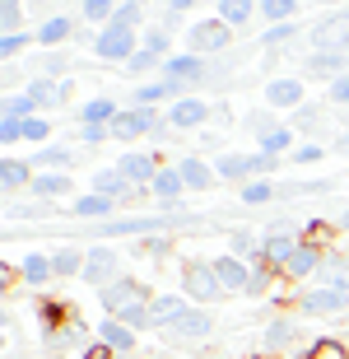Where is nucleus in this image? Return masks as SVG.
<instances>
[{
  "label": "nucleus",
  "instance_id": "obj_15",
  "mask_svg": "<svg viewBox=\"0 0 349 359\" xmlns=\"http://www.w3.org/2000/svg\"><path fill=\"white\" fill-rule=\"evenodd\" d=\"M131 304H145V290H140L135 280H117V285H108V290H103V308H108V313H117V318Z\"/></svg>",
  "mask_w": 349,
  "mask_h": 359
},
{
  "label": "nucleus",
  "instance_id": "obj_41",
  "mask_svg": "<svg viewBox=\"0 0 349 359\" xmlns=\"http://www.w3.org/2000/svg\"><path fill=\"white\" fill-rule=\"evenodd\" d=\"M140 19H145V10H140V5H126V10L112 14V24H117V28H131V33H135V24H140Z\"/></svg>",
  "mask_w": 349,
  "mask_h": 359
},
{
  "label": "nucleus",
  "instance_id": "obj_32",
  "mask_svg": "<svg viewBox=\"0 0 349 359\" xmlns=\"http://www.w3.org/2000/svg\"><path fill=\"white\" fill-rule=\"evenodd\" d=\"M326 154H331V149H326L322 140H298V149L289 154V163H298V168H312V163H326Z\"/></svg>",
  "mask_w": 349,
  "mask_h": 359
},
{
  "label": "nucleus",
  "instance_id": "obj_50",
  "mask_svg": "<svg viewBox=\"0 0 349 359\" xmlns=\"http://www.w3.org/2000/svg\"><path fill=\"white\" fill-rule=\"evenodd\" d=\"M336 224L349 229V201H340V205H336Z\"/></svg>",
  "mask_w": 349,
  "mask_h": 359
},
{
  "label": "nucleus",
  "instance_id": "obj_14",
  "mask_svg": "<svg viewBox=\"0 0 349 359\" xmlns=\"http://www.w3.org/2000/svg\"><path fill=\"white\" fill-rule=\"evenodd\" d=\"M210 332H215V318H210L205 308H187V313L168 327V336H182V341H201V336H210Z\"/></svg>",
  "mask_w": 349,
  "mask_h": 359
},
{
  "label": "nucleus",
  "instance_id": "obj_27",
  "mask_svg": "<svg viewBox=\"0 0 349 359\" xmlns=\"http://www.w3.org/2000/svg\"><path fill=\"white\" fill-rule=\"evenodd\" d=\"M70 33H75V24L56 14V19H47V24L38 28V42H42V47H61V42H70Z\"/></svg>",
  "mask_w": 349,
  "mask_h": 359
},
{
  "label": "nucleus",
  "instance_id": "obj_13",
  "mask_svg": "<svg viewBox=\"0 0 349 359\" xmlns=\"http://www.w3.org/2000/svg\"><path fill=\"white\" fill-rule=\"evenodd\" d=\"M308 75L312 80H322V84H331L336 75H349V56L345 52H308Z\"/></svg>",
  "mask_w": 349,
  "mask_h": 359
},
{
  "label": "nucleus",
  "instance_id": "obj_33",
  "mask_svg": "<svg viewBox=\"0 0 349 359\" xmlns=\"http://www.w3.org/2000/svg\"><path fill=\"white\" fill-rule=\"evenodd\" d=\"M33 196H66L70 191V177H61V173H42V177H33V187H28Z\"/></svg>",
  "mask_w": 349,
  "mask_h": 359
},
{
  "label": "nucleus",
  "instance_id": "obj_38",
  "mask_svg": "<svg viewBox=\"0 0 349 359\" xmlns=\"http://www.w3.org/2000/svg\"><path fill=\"white\" fill-rule=\"evenodd\" d=\"M94 191H98V196H108V201H117L121 191H126V177H121L117 168H108V173L94 177Z\"/></svg>",
  "mask_w": 349,
  "mask_h": 359
},
{
  "label": "nucleus",
  "instance_id": "obj_8",
  "mask_svg": "<svg viewBox=\"0 0 349 359\" xmlns=\"http://www.w3.org/2000/svg\"><path fill=\"white\" fill-rule=\"evenodd\" d=\"M135 42H140V38H135L131 28H117V24H108V28H103V38L94 42V52L103 56V61H131V56L140 52Z\"/></svg>",
  "mask_w": 349,
  "mask_h": 359
},
{
  "label": "nucleus",
  "instance_id": "obj_48",
  "mask_svg": "<svg viewBox=\"0 0 349 359\" xmlns=\"http://www.w3.org/2000/svg\"><path fill=\"white\" fill-rule=\"evenodd\" d=\"M24 140V121H0V145H14Z\"/></svg>",
  "mask_w": 349,
  "mask_h": 359
},
{
  "label": "nucleus",
  "instance_id": "obj_34",
  "mask_svg": "<svg viewBox=\"0 0 349 359\" xmlns=\"http://www.w3.org/2000/svg\"><path fill=\"white\" fill-rule=\"evenodd\" d=\"M303 359H349V346H345V336H326V341H317Z\"/></svg>",
  "mask_w": 349,
  "mask_h": 359
},
{
  "label": "nucleus",
  "instance_id": "obj_10",
  "mask_svg": "<svg viewBox=\"0 0 349 359\" xmlns=\"http://www.w3.org/2000/svg\"><path fill=\"white\" fill-rule=\"evenodd\" d=\"M159 126V112L154 107H135V112H117V121L108 126V135H117V140H135V135H145Z\"/></svg>",
  "mask_w": 349,
  "mask_h": 359
},
{
  "label": "nucleus",
  "instance_id": "obj_9",
  "mask_svg": "<svg viewBox=\"0 0 349 359\" xmlns=\"http://www.w3.org/2000/svg\"><path fill=\"white\" fill-rule=\"evenodd\" d=\"M89 285H98V290H108V285H117V252L112 248H94V252H84V271H80Z\"/></svg>",
  "mask_w": 349,
  "mask_h": 359
},
{
  "label": "nucleus",
  "instance_id": "obj_52",
  "mask_svg": "<svg viewBox=\"0 0 349 359\" xmlns=\"http://www.w3.org/2000/svg\"><path fill=\"white\" fill-rule=\"evenodd\" d=\"M340 266H349V238L340 243Z\"/></svg>",
  "mask_w": 349,
  "mask_h": 359
},
{
  "label": "nucleus",
  "instance_id": "obj_45",
  "mask_svg": "<svg viewBox=\"0 0 349 359\" xmlns=\"http://www.w3.org/2000/svg\"><path fill=\"white\" fill-rule=\"evenodd\" d=\"M47 135H52V126H47L42 117H28L24 121V140H47Z\"/></svg>",
  "mask_w": 349,
  "mask_h": 359
},
{
  "label": "nucleus",
  "instance_id": "obj_39",
  "mask_svg": "<svg viewBox=\"0 0 349 359\" xmlns=\"http://www.w3.org/2000/svg\"><path fill=\"white\" fill-rule=\"evenodd\" d=\"M326 103L340 107V112H349V75H336V80L326 84Z\"/></svg>",
  "mask_w": 349,
  "mask_h": 359
},
{
  "label": "nucleus",
  "instance_id": "obj_28",
  "mask_svg": "<svg viewBox=\"0 0 349 359\" xmlns=\"http://www.w3.org/2000/svg\"><path fill=\"white\" fill-rule=\"evenodd\" d=\"M80 271H84L80 248H56L52 252V276H80Z\"/></svg>",
  "mask_w": 349,
  "mask_h": 359
},
{
  "label": "nucleus",
  "instance_id": "obj_53",
  "mask_svg": "<svg viewBox=\"0 0 349 359\" xmlns=\"http://www.w3.org/2000/svg\"><path fill=\"white\" fill-rule=\"evenodd\" d=\"M345 346H349V332H345Z\"/></svg>",
  "mask_w": 349,
  "mask_h": 359
},
{
  "label": "nucleus",
  "instance_id": "obj_16",
  "mask_svg": "<svg viewBox=\"0 0 349 359\" xmlns=\"http://www.w3.org/2000/svg\"><path fill=\"white\" fill-rule=\"evenodd\" d=\"M187 308H191L187 294H154V304H149V322H154V327H173Z\"/></svg>",
  "mask_w": 349,
  "mask_h": 359
},
{
  "label": "nucleus",
  "instance_id": "obj_36",
  "mask_svg": "<svg viewBox=\"0 0 349 359\" xmlns=\"http://www.w3.org/2000/svg\"><path fill=\"white\" fill-rule=\"evenodd\" d=\"M70 210L80 215V219H98V215H108V210H112V201H108V196H98V191H89V196H80L75 205H70Z\"/></svg>",
  "mask_w": 349,
  "mask_h": 359
},
{
  "label": "nucleus",
  "instance_id": "obj_4",
  "mask_svg": "<svg viewBox=\"0 0 349 359\" xmlns=\"http://www.w3.org/2000/svg\"><path fill=\"white\" fill-rule=\"evenodd\" d=\"M294 308L303 318H345L349 313V294H336V290H322V285H312L294 299Z\"/></svg>",
  "mask_w": 349,
  "mask_h": 359
},
{
  "label": "nucleus",
  "instance_id": "obj_49",
  "mask_svg": "<svg viewBox=\"0 0 349 359\" xmlns=\"http://www.w3.org/2000/svg\"><path fill=\"white\" fill-rule=\"evenodd\" d=\"M326 149H331V154H340V159H349V126L331 135V145H326Z\"/></svg>",
  "mask_w": 349,
  "mask_h": 359
},
{
  "label": "nucleus",
  "instance_id": "obj_2",
  "mask_svg": "<svg viewBox=\"0 0 349 359\" xmlns=\"http://www.w3.org/2000/svg\"><path fill=\"white\" fill-rule=\"evenodd\" d=\"M210 271H215V280H219V290L224 294H252V290H261V276H256L247 262H238V257H215L210 262Z\"/></svg>",
  "mask_w": 349,
  "mask_h": 359
},
{
  "label": "nucleus",
  "instance_id": "obj_12",
  "mask_svg": "<svg viewBox=\"0 0 349 359\" xmlns=\"http://www.w3.org/2000/svg\"><path fill=\"white\" fill-rule=\"evenodd\" d=\"M256 149H261V154H270V159H289V154L298 149L294 126L284 121V126H270V131H261V135H256Z\"/></svg>",
  "mask_w": 349,
  "mask_h": 359
},
{
  "label": "nucleus",
  "instance_id": "obj_19",
  "mask_svg": "<svg viewBox=\"0 0 349 359\" xmlns=\"http://www.w3.org/2000/svg\"><path fill=\"white\" fill-rule=\"evenodd\" d=\"M117 112H121V107L112 103V98H89L75 117H80V126H103V131H108L112 121H117Z\"/></svg>",
  "mask_w": 349,
  "mask_h": 359
},
{
  "label": "nucleus",
  "instance_id": "obj_35",
  "mask_svg": "<svg viewBox=\"0 0 349 359\" xmlns=\"http://www.w3.org/2000/svg\"><path fill=\"white\" fill-rule=\"evenodd\" d=\"M19 276L28 280V285H42V280H52V257H24V266H19Z\"/></svg>",
  "mask_w": 349,
  "mask_h": 359
},
{
  "label": "nucleus",
  "instance_id": "obj_3",
  "mask_svg": "<svg viewBox=\"0 0 349 359\" xmlns=\"http://www.w3.org/2000/svg\"><path fill=\"white\" fill-rule=\"evenodd\" d=\"M303 103H308V80L303 75H275V80H266L270 112H298Z\"/></svg>",
  "mask_w": 349,
  "mask_h": 359
},
{
  "label": "nucleus",
  "instance_id": "obj_51",
  "mask_svg": "<svg viewBox=\"0 0 349 359\" xmlns=\"http://www.w3.org/2000/svg\"><path fill=\"white\" fill-rule=\"evenodd\" d=\"M103 135H108V131H103V126H84V140H89V145H98Z\"/></svg>",
  "mask_w": 349,
  "mask_h": 359
},
{
  "label": "nucleus",
  "instance_id": "obj_40",
  "mask_svg": "<svg viewBox=\"0 0 349 359\" xmlns=\"http://www.w3.org/2000/svg\"><path fill=\"white\" fill-rule=\"evenodd\" d=\"M247 159H252V177H266V182H270V173H280V163H284V159L261 154V149H256V154H247Z\"/></svg>",
  "mask_w": 349,
  "mask_h": 359
},
{
  "label": "nucleus",
  "instance_id": "obj_1",
  "mask_svg": "<svg viewBox=\"0 0 349 359\" xmlns=\"http://www.w3.org/2000/svg\"><path fill=\"white\" fill-rule=\"evenodd\" d=\"M229 47H233V28L229 24H219V19H201V24H191L187 52H196V56H205V61H210V52H215V56H229Z\"/></svg>",
  "mask_w": 349,
  "mask_h": 359
},
{
  "label": "nucleus",
  "instance_id": "obj_25",
  "mask_svg": "<svg viewBox=\"0 0 349 359\" xmlns=\"http://www.w3.org/2000/svg\"><path fill=\"white\" fill-rule=\"evenodd\" d=\"M252 14H256L252 0H224V5L215 10V19H219V24H229V28H238V24H252Z\"/></svg>",
  "mask_w": 349,
  "mask_h": 359
},
{
  "label": "nucleus",
  "instance_id": "obj_6",
  "mask_svg": "<svg viewBox=\"0 0 349 359\" xmlns=\"http://www.w3.org/2000/svg\"><path fill=\"white\" fill-rule=\"evenodd\" d=\"M210 112H215V107L205 103V98L182 93L177 103H168V112H163V117H168V126H173V131H201L205 121H210Z\"/></svg>",
  "mask_w": 349,
  "mask_h": 359
},
{
  "label": "nucleus",
  "instance_id": "obj_30",
  "mask_svg": "<svg viewBox=\"0 0 349 359\" xmlns=\"http://www.w3.org/2000/svg\"><path fill=\"white\" fill-rule=\"evenodd\" d=\"M256 14H261V19H270V28H275V24H294V19H298V5H294V0H266V5H256Z\"/></svg>",
  "mask_w": 349,
  "mask_h": 359
},
{
  "label": "nucleus",
  "instance_id": "obj_22",
  "mask_svg": "<svg viewBox=\"0 0 349 359\" xmlns=\"http://www.w3.org/2000/svg\"><path fill=\"white\" fill-rule=\"evenodd\" d=\"M149 191H154V196H159L163 205H177V196H182L187 187H182L177 168H159V173H154V182H149Z\"/></svg>",
  "mask_w": 349,
  "mask_h": 359
},
{
  "label": "nucleus",
  "instance_id": "obj_23",
  "mask_svg": "<svg viewBox=\"0 0 349 359\" xmlns=\"http://www.w3.org/2000/svg\"><path fill=\"white\" fill-rule=\"evenodd\" d=\"M163 98H182V84H168V80H154V84H145V89H135V107H154V103H163Z\"/></svg>",
  "mask_w": 349,
  "mask_h": 359
},
{
  "label": "nucleus",
  "instance_id": "obj_54",
  "mask_svg": "<svg viewBox=\"0 0 349 359\" xmlns=\"http://www.w3.org/2000/svg\"><path fill=\"white\" fill-rule=\"evenodd\" d=\"M345 117H349V112H345Z\"/></svg>",
  "mask_w": 349,
  "mask_h": 359
},
{
  "label": "nucleus",
  "instance_id": "obj_37",
  "mask_svg": "<svg viewBox=\"0 0 349 359\" xmlns=\"http://www.w3.org/2000/svg\"><path fill=\"white\" fill-rule=\"evenodd\" d=\"M298 38V24H275L261 33V47H270V52H280V47H289V42Z\"/></svg>",
  "mask_w": 349,
  "mask_h": 359
},
{
  "label": "nucleus",
  "instance_id": "obj_17",
  "mask_svg": "<svg viewBox=\"0 0 349 359\" xmlns=\"http://www.w3.org/2000/svg\"><path fill=\"white\" fill-rule=\"evenodd\" d=\"M322 262H326V252H317V248H308V243H303V248L289 257V266H284L280 276H289V280H312L317 271H322Z\"/></svg>",
  "mask_w": 349,
  "mask_h": 359
},
{
  "label": "nucleus",
  "instance_id": "obj_20",
  "mask_svg": "<svg viewBox=\"0 0 349 359\" xmlns=\"http://www.w3.org/2000/svg\"><path fill=\"white\" fill-rule=\"evenodd\" d=\"M215 177H224V182H252V159L247 154H219Z\"/></svg>",
  "mask_w": 349,
  "mask_h": 359
},
{
  "label": "nucleus",
  "instance_id": "obj_24",
  "mask_svg": "<svg viewBox=\"0 0 349 359\" xmlns=\"http://www.w3.org/2000/svg\"><path fill=\"white\" fill-rule=\"evenodd\" d=\"M98 336H103V350H131L135 346V332L126 327V322H117V318L103 322V327H98Z\"/></svg>",
  "mask_w": 349,
  "mask_h": 359
},
{
  "label": "nucleus",
  "instance_id": "obj_43",
  "mask_svg": "<svg viewBox=\"0 0 349 359\" xmlns=\"http://www.w3.org/2000/svg\"><path fill=\"white\" fill-rule=\"evenodd\" d=\"M154 66H163V56H154V52H145V47H140V52L131 56V70L135 75H145V70H154Z\"/></svg>",
  "mask_w": 349,
  "mask_h": 359
},
{
  "label": "nucleus",
  "instance_id": "obj_26",
  "mask_svg": "<svg viewBox=\"0 0 349 359\" xmlns=\"http://www.w3.org/2000/svg\"><path fill=\"white\" fill-rule=\"evenodd\" d=\"M289 126H294V135H317V131H322V107L303 103L294 117H289Z\"/></svg>",
  "mask_w": 349,
  "mask_h": 359
},
{
  "label": "nucleus",
  "instance_id": "obj_7",
  "mask_svg": "<svg viewBox=\"0 0 349 359\" xmlns=\"http://www.w3.org/2000/svg\"><path fill=\"white\" fill-rule=\"evenodd\" d=\"M163 75H168V84H201V80H215L210 75V61L205 56H196V52H182V56H168L163 61Z\"/></svg>",
  "mask_w": 349,
  "mask_h": 359
},
{
  "label": "nucleus",
  "instance_id": "obj_47",
  "mask_svg": "<svg viewBox=\"0 0 349 359\" xmlns=\"http://www.w3.org/2000/svg\"><path fill=\"white\" fill-rule=\"evenodd\" d=\"M38 163H47V168H66V163H70V149H42Z\"/></svg>",
  "mask_w": 349,
  "mask_h": 359
},
{
  "label": "nucleus",
  "instance_id": "obj_21",
  "mask_svg": "<svg viewBox=\"0 0 349 359\" xmlns=\"http://www.w3.org/2000/svg\"><path fill=\"white\" fill-rule=\"evenodd\" d=\"M238 201L242 205H270V201H280V187L266 182V177H252V182L238 187Z\"/></svg>",
  "mask_w": 349,
  "mask_h": 359
},
{
  "label": "nucleus",
  "instance_id": "obj_18",
  "mask_svg": "<svg viewBox=\"0 0 349 359\" xmlns=\"http://www.w3.org/2000/svg\"><path fill=\"white\" fill-rule=\"evenodd\" d=\"M117 173L126 177V182H135V187H149V182H154V173H159V163L135 149V154H126V159L117 163Z\"/></svg>",
  "mask_w": 349,
  "mask_h": 359
},
{
  "label": "nucleus",
  "instance_id": "obj_5",
  "mask_svg": "<svg viewBox=\"0 0 349 359\" xmlns=\"http://www.w3.org/2000/svg\"><path fill=\"white\" fill-rule=\"evenodd\" d=\"M182 294L196 299V304H215V299H224L210 262H187V266H182Z\"/></svg>",
  "mask_w": 349,
  "mask_h": 359
},
{
  "label": "nucleus",
  "instance_id": "obj_11",
  "mask_svg": "<svg viewBox=\"0 0 349 359\" xmlns=\"http://www.w3.org/2000/svg\"><path fill=\"white\" fill-rule=\"evenodd\" d=\"M173 168H177V177H182V187H187V191H210V187L219 182V177H215V163L196 159V154H187V159H177Z\"/></svg>",
  "mask_w": 349,
  "mask_h": 359
},
{
  "label": "nucleus",
  "instance_id": "obj_46",
  "mask_svg": "<svg viewBox=\"0 0 349 359\" xmlns=\"http://www.w3.org/2000/svg\"><path fill=\"white\" fill-rule=\"evenodd\" d=\"M84 14H89V19H103V24H112V14H117V10H112L108 0H89V5H84Z\"/></svg>",
  "mask_w": 349,
  "mask_h": 359
},
{
  "label": "nucleus",
  "instance_id": "obj_29",
  "mask_svg": "<svg viewBox=\"0 0 349 359\" xmlns=\"http://www.w3.org/2000/svg\"><path fill=\"white\" fill-rule=\"evenodd\" d=\"M14 187H33V177H28V163L0 159V191H14Z\"/></svg>",
  "mask_w": 349,
  "mask_h": 359
},
{
  "label": "nucleus",
  "instance_id": "obj_44",
  "mask_svg": "<svg viewBox=\"0 0 349 359\" xmlns=\"http://www.w3.org/2000/svg\"><path fill=\"white\" fill-rule=\"evenodd\" d=\"M145 52H154V56H163V61H168V33H163V28H154V33L145 38Z\"/></svg>",
  "mask_w": 349,
  "mask_h": 359
},
{
  "label": "nucleus",
  "instance_id": "obj_31",
  "mask_svg": "<svg viewBox=\"0 0 349 359\" xmlns=\"http://www.w3.org/2000/svg\"><path fill=\"white\" fill-rule=\"evenodd\" d=\"M33 112H38V103H33L28 93H14V98L0 103V121H28Z\"/></svg>",
  "mask_w": 349,
  "mask_h": 359
},
{
  "label": "nucleus",
  "instance_id": "obj_42",
  "mask_svg": "<svg viewBox=\"0 0 349 359\" xmlns=\"http://www.w3.org/2000/svg\"><path fill=\"white\" fill-rule=\"evenodd\" d=\"M28 47V33H0V56H14Z\"/></svg>",
  "mask_w": 349,
  "mask_h": 359
}]
</instances>
